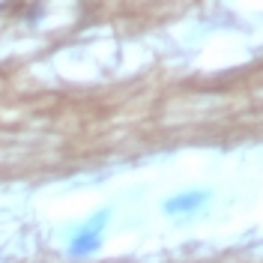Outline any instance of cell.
I'll use <instances>...</instances> for the list:
<instances>
[{"label": "cell", "instance_id": "obj_1", "mask_svg": "<svg viewBox=\"0 0 263 263\" xmlns=\"http://www.w3.org/2000/svg\"><path fill=\"white\" fill-rule=\"evenodd\" d=\"M206 200H210V192H185V195H174L167 203H164V213L167 215H192V213H197Z\"/></svg>", "mask_w": 263, "mask_h": 263}, {"label": "cell", "instance_id": "obj_2", "mask_svg": "<svg viewBox=\"0 0 263 263\" xmlns=\"http://www.w3.org/2000/svg\"><path fill=\"white\" fill-rule=\"evenodd\" d=\"M102 224H105V215H96V221L75 236V246H72V254L75 257H84V254H90V251L99 248V230H102Z\"/></svg>", "mask_w": 263, "mask_h": 263}]
</instances>
